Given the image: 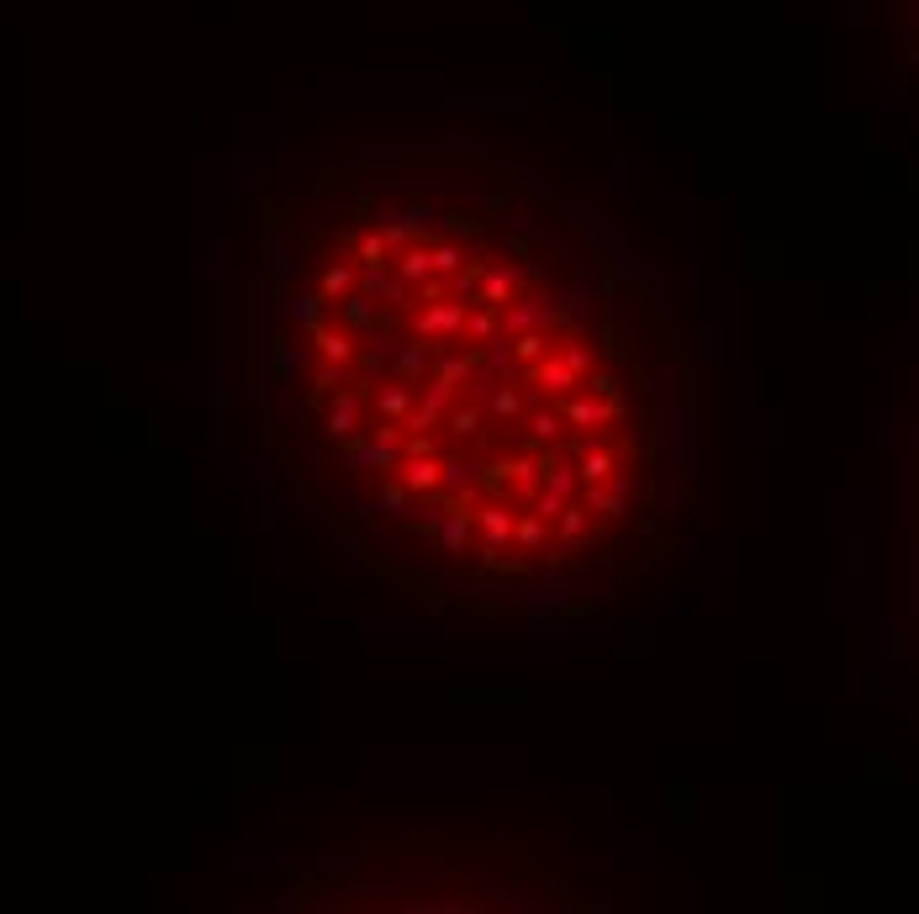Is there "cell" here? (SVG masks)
Instances as JSON below:
<instances>
[{
  "mask_svg": "<svg viewBox=\"0 0 919 914\" xmlns=\"http://www.w3.org/2000/svg\"><path fill=\"white\" fill-rule=\"evenodd\" d=\"M280 381L349 508L481 587L629 555L677 465L671 391L618 296L449 196L381 191L296 238Z\"/></svg>",
  "mask_w": 919,
  "mask_h": 914,
  "instance_id": "cell-1",
  "label": "cell"
}]
</instances>
